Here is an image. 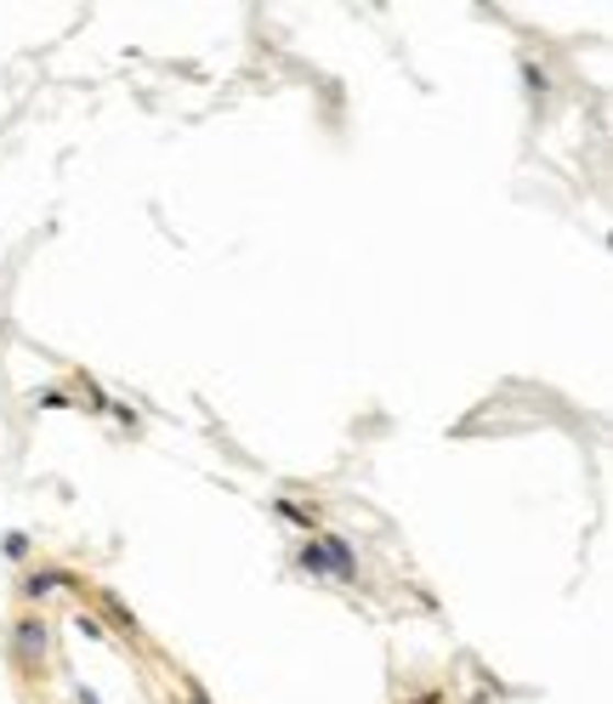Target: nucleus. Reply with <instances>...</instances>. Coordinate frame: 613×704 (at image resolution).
<instances>
[{"mask_svg": "<svg viewBox=\"0 0 613 704\" xmlns=\"http://www.w3.org/2000/svg\"><path fill=\"white\" fill-rule=\"evenodd\" d=\"M18 653H23V659H41V653H46V625H41V619H23V625H18Z\"/></svg>", "mask_w": 613, "mask_h": 704, "instance_id": "nucleus-1", "label": "nucleus"}, {"mask_svg": "<svg viewBox=\"0 0 613 704\" xmlns=\"http://www.w3.org/2000/svg\"><path fill=\"white\" fill-rule=\"evenodd\" d=\"M57 585H63V574H34L23 591H29V596H46V591H57Z\"/></svg>", "mask_w": 613, "mask_h": 704, "instance_id": "nucleus-2", "label": "nucleus"}, {"mask_svg": "<svg viewBox=\"0 0 613 704\" xmlns=\"http://www.w3.org/2000/svg\"><path fill=\"white\" fill-rule=\"evenodd\" d=\"M188 704H211V699H204V693H199V688H193V699H188Z\"/></svg>", "mask_w": 613, "mask_h": 704, "instance_id": "nucleus-3", "label": "nucleus"}]
</instances>
